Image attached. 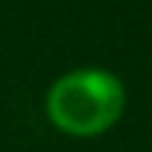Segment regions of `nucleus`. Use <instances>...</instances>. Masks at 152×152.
Segmentation results:
<instances>
[{
	"mask_svg": "<svg viewBox=\"0 0 152 152\" xmlns=\"http://www.w3.org/2000/svg\"><path fill=\"white\" fill-rule=\"evenodd\" d=\"M126 107V88L123 83L99 67H86L61 75L48 96L45 112L51 123L69 136H99L110 131Z\"/></svg>",
	"mask_w": 152,
	"mask_h": 152,
	"instance_id": "nucleus-1",
	"label": "nucleus"
}]
</instances>
